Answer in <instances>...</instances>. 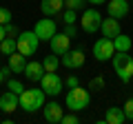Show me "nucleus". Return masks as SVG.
Masks as SVG:
<instances>
[{
    "label": "nucleus",
    "instance_id": "1",
    "mask_svg": "<svg viewBox=\"0 0 133 124\" xmlns=\"http://www.w3.org/2000/svg\"><path fill=\"white\" fill-rule=\"evenodd\" d=\"M111 67H113L115 75L120 78V82H131L133 78V58L129 56V51H115L111 58Z\"/></svg>",
    "mask_w": 133,
    "mask_h": 124
},
{
    "label": "nucleus",
    "instance_id": "2",
    "mask_svg": "<svg viewBox=\"0 0 133 124\" xmlns=\"http://www.w3.org/2000/svg\"><path fill=\"white\" fill-rule=\"evenodd\" d=\"M18 98H20V109H22V111H27V113H36V111H40L44 106V98H47V93H44L42 89H24Z\"/></svg>",
    "mask_w": 133,
    "mask_h": 124
},
{
    "label": "nucleus",
    "instance_id": "3",
    "mask_svg": "<svg viewBox=\"0 0 133 124\" xmlns=\"http://www.w3.org/2000/svg\"><path fill=\"white\" fill-rule=\"evenodd\" d=\"M89 104H91V91L89 89H82L80 84L69 89V93H66V109L69 111L78 113V111H84Z\"/></svg>",
    "mask_w": 133,
    "mask_h": 124
},
{
    "label": "nucleus",
    "instance_id": "4",
    "mask_svg": "<svg viewBox=\"0 0 133 124\" xmlns=\"http://www.w3.org/2000/svg\"><path fill=\"white\" fill-rule=\"evenodd\" d=\"M16 47L22 56H33V53L38 51L40 47V38L36 36V31H20V36L16 38Z\"/></svg>",
    "mask_w": 133,
    "mask_h": 124
},
{
    "label": "nucleus",
    "instance_id": "5",
    "mask_svg": "<svg viewBox=\"0 0 133 124\" xmlns=\"http://www.w3.org/2000/svg\"><path fill=\"white\" fill-rule=\"evenodd\" d=\"M40 89L47 95H60L62 89H64V82H62V78L56 71H44L42 80H40Z\"/></svg>",
    "mask_w": 133,
    "mask_h": 124
},
{
    "label": "nucleus",
    "instance_id": "6",
    "mask_svg": "<svg viewBox=\"0 0 133 124\" xmlns=\"http://www.w3.org/2000/svg\"><path fill=\"white\" fill-rule=\"evenodd\" d=\"M100 24H102V16H100L98 9H84L80 18V29L84 33H95L100 31Z\"/></svg>",
    "mask_w": 133,
    "mask_h": 124
},
{
    "label": "nucleus",
    "instance_id": "7",
    "mask_svg": "<svg viewBox=\"0 0 133 124\" xmlns=\"http://www.w3.org/2000/svg\"><path fill=\"white\" fill-rule=\"evenodd\" d=\"M33 31H36V36L40 38V42H49V40L58 33V24H56V20H51L49 16H44L42 20L36 22Z\"/></svg>",
    "mask_w": 133,
    "mask_h": 124
},
{
    "label": "nucleus",
    "instance_id": "8",
    "mask_svg": "<svg viewBox=\"0 0 133 124\" xmlns=\"http://www.w3.org/2000/svg\"><path fill=\"white\" fill-rule=\"evenodd\" d=\"M113 53H115V47H113V40L111 38H104V36H102V38L93 44V58L98 62H109L111 58H113Z\"/></svg>",
    "mask_w": 133,
    "mask_h": 124
},
{
    "label": "nucleus",
    "instance_id": "9",
    "mask_svg": "<svg viewBox=\"0 0 133 124\" xmlns=\"http://www.w3.org/2000/svg\"><path fill=\"white\" fill-rule=\"evenodd\" d=\"M60 64L66 67V69L84 67V51H80V49H69L64 56H60Z\"/></svg>",
    "mask_w": 133,
    "mask_h": 124
},
{
    "label": "nucleus",
    "instance_id": "10",
    "mask_svg": "<svg viewBox=\"0 0 133 124\" xmlns=\"http://www.w3.org/2000/svg\"><path fill=\"white\" fill-rule=\"evenodd\" d=\"M49 49H51V53H56V56H64L69 49H71V38L62 31V33H56L51 40H49Z\"/></svg>",
    "mask_w": 133,
    "mask_h": 124
},
{
    "label": "nucleus",
    "instance_id": "11",
    "mask_svg": "<svg viewBox=\"0 0 133 124\" xmlns=\"http://www.w3.org/2000/svg\"><path fill=\"white\" fill-rule=\"evenodd\" d=\"M107 11H109L111 18L122 20L124 16L131 11V0H109V2H107Z\"/></svg>",
    "mask_w": 133,
    "mask_h": 124
},
{
    "label": "nucleus",
    "instance_id": "12",
    "mask_svg": "<svg viewBox=\"0 0 133 124\" xmlns=\"http://www.w3.org/2000/svg\"><path fill=\"white\" fill-rule=\"evenodd\" d=\"M18 106H20L18 93H14V91H5V93L0 95V111H2V113H14Z\"/></svg>",
    "mask_w": 133,
    "mask_h": 124
},
{
    "label": "nucleus",
    "instance_id": "13",
    "mask_svg": "<svg viewBox=\"0 0 133 124\" xmlns=\"http://www.w3.org/2000/svg\"><path fill=\"white\" fill-rule=\"evenodd\" d=\"M42 115H44V120H47L49 124H58L62 120V115H64V109H62L58 102H49V104L42 106Z\"/></svg>",
    "mask_w": 133,
    "mask_h": 124
},
{
    "label": "nucleus",
    "instance_id": "14",
    "mask_svg": "<svg viewBox=\"0 0 133 124\" xmlns=\"http://www.w3.org/2000/svg\"><path fill=\"white\" fill-rule=\"evenodd\" d=\"M100 29H102V36L104 38H111L113 40L115 36H120L122 31H120V20L118 18H102V24H100Z\"/></svg>",
    "mask_w": 133,
    "mask_h": 124
},
{
    "label": "nucleus",
    "instance_id": "15",
    "mask_svg": "<svg viewBox=\"0 0 133 124\" xmlns=\"http://www.w3.org/2000/svg\"><path fill=\"white\" fill-rule=\"evenodd\" d=\"M44 75V67H42V62H27V67H24V78H27L29 82H40Z\"/></svg>",
    "mask_w": 133,
    "mask_h": 124
},
{
    "label": "nucleus",
    "instance_id": "16",
    "mask_svg": "<svg viewBox=\"0 0 133 124\" xmlns=\"http://www.w3.org/2000/svg\"><path fill=\"white\" fill-rule=\"evenodd\" d=\"M62 7H64V0H40V11H42V16H49V18L58 16Z\"/></svg>",
    "mask_w": 133,
    "mask_h": 124
},
{
    "label": "nucleus",
    "instance_id": "17",
    "mask_svg": "<svg viewBox=\"0 0 133 124\" xmlns=\"http://www.w3.org/2000/svg\"><path fill=\"white\" fill-rule=\"evenodd\" d=\"M11 67V71L14 73H24V67H27V56H22L20 51H14L9 56V62H7Z\"/></svg>",
    "mask_w": 133,
    "mask_h": 124
},
{
    "label": "nucleus",
    "instance_id": "18",
    "mask_svg": "<svg viewBox=\"0 0 133 124\" xmlns=\"http://www.w3.org/2000/svg\"><path fill=\"white\" fill-rule=\"evenodd\" d=\"M124 120H127V115H124V109H120V106H109L104 113L107 124H122Z\"/></svg>",
    "mask_w": 133,
    "mask_h": 124
},
{
    "label": "nucleus",
    "instance_id": "19",
    "mask_svg": "<svg viewBox=\"0 0 133 124\" xmlns=\"http://www.w3.org/2000/svg\"><path fill=\"white\" fill-rule=\"evenodd\" d=\"M113 47H115V51H131L133 40L129 38L127 33H120V36H115V38H113Z\"/></svg>",
    "mask_w": 133,
    "mask_h": 124
},
{
    "label": "nucleus",
    "instance_id": "20",
    "mask_svg": "<svg viewBox=\"0 0 133 124\" xmlns=\"http://www.w3.org/2000/svg\"><path fill=\"white\" fill-rule=\"evenodd\" d=\"M14 51H18V47H16V38H9V36H7V38L0 42V56L9 58Z\"/></svg>",
    "mask_w": 133,
    "mask_h": 124
},
{
    "label": "nucleus",
    "instance_id": "21",
    "mask_svg": "<svg viewBox=\"0 0 133 124\" xmlns=\"http://www.w3.org/2000/svg\"><path fill=\"white\" fill-rule=\"evenodd\" d=\"M42 67H44V71H58V67H60V56H56V53L44 56Z\"/></svg>",
    "mask_w": 133,
    "mask_h": 124
},
{
    "label": "nucleus",
    "instance_id": "22",
    "mask_svg": "<svg viewBox=\"0 0 133 124\" xmlns=\"http://www.w3.org/2000/svg\"><path fill=\"white\" fill-rule=\"evenodd\" d=\"M7 86H9V91H14V93H18V95L24 91V84L20 80H16V78H9V80H7Z\"/></svg>",
    "mask_w": 133,
    "mask_h": 124
},
{
    "label": "nucleus",
    "instance_id": "23",
    "mask_svg": "<svg viewBox=\"0 0 133 124\" xmlns=\"http://www.w3.org/2000/svg\"><path fill=\"white\" fill-rule=\"evenodd\" d=\"M84 2L87 0H64V7L66 9H73V11H84Z\"/></svg>",
    "mask_w": 133,
    "mask_h": 124
},
{
    "label": "nucleus",
    "instance_id": "24",
    "mask_svg": "<svg viewBox=\"0 0 133 124\" xmlns=\"http://www.w3.org/2000/svg\"><path fill=\"white\" fill-rule=\"evenodd\" d=\"M14 20V13H11V9H7V7H0V24H7Z\"/></svg>",
    "mask_w": 133,
    "mask_h": 124
},
{
    "label": "nucleus",
    "instance_id": "25",
    "mask_svg": "<svg viewBox=\"0 0 133 124\" xmlns=\"http://www.w3.org/2000/svg\"><path fill=\"white\" fill-rule=\"evenodd\" d=\"M102 86H104V78H102V75L93 78V80L89 82V91H100Z\"/></svg>",
    "mask_w": 133,
    "mask_h": 124
},
{
    "label": "nucleus",
    "instance_id": "26",
    "mask_svg": "<svg viewBox=\"0 0 133 124\" xmlns=\"http://www.w3.org/2000/svg\"><path fill=\"white\" fill-rule=\"evenodd\" d=\"M122 109H124V115H127V120H129V122H133V98H129V100L124 102Z\"/></svg>",
    "mask_w": 133,
    "mask_h": 124
},
{
    "label": "nucleus",
    "instance_id": "27",
    "mask_svg": "<svg viewBox=\"0 0 133 124\" xmlns=\"http://www.w3.org/2000/svg\"><path fill=\"white\" fill-rule=\"evenodd\" d=\"M5 31H7V36H9V38H18V36H20V29L16 27L14 22H7V24H5Z\"/></svg>",
    "mask_w": 133,
    "mask_h": 124
},
{
    "label": "nucleus",
    "instance_id": "28",
    "mask_svg": "<svg viewBox=\"0 0 133 124\" xmlns=\"http://www.w3.org/2000/svg\"><path fill=\"white\" fill-rule=\"evenodd\" d=\"M62 20H64V24H76L78 16H76V11H73V9H66L64 16H62Z\"/></svg>",
    "mask_w": 133,
    "mask_h": 124
},
{
    "label": "nucleus",
    "instance_id": "29",
    "mask_svg": "<svg viewBox=\"0 0 133 124\" xmlns=\"http://www.w3.org/2000/svg\"><path fill=\"white\" fill-rule=\"evenodd\" d=\"M62 124H78L80 122V118H78L76 115V111H73V113H66V115H62V120H60Z\"/></svg>",
    "mask_w": 133,
    "mask_h": 124
},
{
    "label": "nucleus",
    "instance_id": "30",
    "mask_svg": "<svg viewBox=\"0 0 133 124\" xmlns=\"http://www.w3.org/2000/svg\"><path fill=\"white\" fill-rule=\"evenodd\" d=\"M64 33L69 36V38H76L78 36V27L76 24H64Z\"/></svg>",
    "mask_w": 133,
    "mask_h": 124
},
{
    "label": "nucleus",
    "instance_id": "31",
    "mask_svg": "<svg viewBox=\"0 0 133 124\" xmlns=\"http://www.w3.org/2000/svg\"><path fill=\"white\" fill-rule=\"evenodd\" d=\"M80 84V80H78V75H69L66 78V89H73V86Z\"/></svg>",
    "mask_w": 133,
    "mask_h": 124
},
{
    "label": "nucleus",
    "instance_id": "32",
    "mask_svg": "<svg viewBox=\"0 0 133 124\" xmlns=\"http://www.w3.org/2000/svg\"><path fill=\"white\" fill-rule=\"evenodd\" d=\"M7 38V31H5V24H0V42Z\"/></svg>",
    "mask_w": 133,
    "mask_h": 124
},
{
    "label": "nucleus",
    "instance_id": "33",
    "mask_svg": "<svg viewBox=\"0 0 133 124\" xmlns=\"http://www.w3.org/2000/svg\"><path fill=\"white\" fill-rule=\"evenodd\" d=\"M87 2H91V5H102V2H107V0H87Z\"/></svg>",
    "mask_w": 133,
    "mask_h": 124
},
{
    "label": "nucleus",
    "instance_id": "34",
    "mask_svg": "<svg viewBox=\"0 0 133 124\" xmlns=\"http://www.w3.org/2000/svg\"><path fill=\"white\" fill-rule=\"evenodd\" d=\"M2 82H7V78H5V73H2V69H0V84Z\"/></svg>",
    "mask_w": 133,
    "mask_h": 124
},
{
    "label": "nucleus",
    "instance_id": "35",
    "mask_svg": "<svg viewBox=\"0 0 133 124\" xmlns=\"http://www.w3.org/2000/svg\"><path fill=\"white\" fill-rule=\"evenodd\" d=\"M131 7H133V0H131Z\"/></svg>",
    "mask_w": 133,
    "mask_h": 124
}]
</instances>
